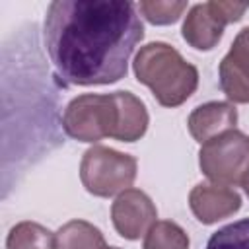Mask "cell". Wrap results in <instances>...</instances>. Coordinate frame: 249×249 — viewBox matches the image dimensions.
I'll list each match as a JSON object with an SVG mask.
<instances>
[{
	"label": "cell",
	"mask_w": 249,
	"mask_h": 249,
	"mask_svg": "<svg viewBox=\"0 0 249 249\" xmlns=\"http://www.w3.org/2000/svg\"><path fill=\"white\" fill-rule=\"evenodd\" d=\"M224 23L218 19V16L212 12L210 4H196L189 10L183 21V39L198 49V51H210L216 47V43L222 39Z\"/></svg>",
	"instance_id": "9c48e42d"
},
{
	"label": "cell",
	"mask_w": 249,
	"mask_h": 249,
	"mask_svg": "<svg viewBox=\"0 0 249 249\" xmlns=\"http://www.w3.org/2000/svg\"><path fill=\"white\" fill-rule=\"evenodd\" d=\"M115 99L119 107V124H117L115 140L134 142L142 138L148 128L146 105L130 91H115Z\"/></svg>",
	"instance_id": "30bf717a"
},
{
	"label": "cell",
	"mask_w": 249,
	"mask_h": 249,
	"mask_svg": "<svg viewBox=\"0 0 249 249\" xmlns=\"http://www.w3.org/2000/svg\"><path fill=\"white\" fill-rule=\"evenodd\" d=\"M138 10L150 23L167 25L181 18V14L187 10V2H140Z\"/></svg>",
	"instance_id": "2e32d148"
},
{
	"label": "cell",
	"mask_w": 249,
	"mask_h": 249,
	"mask_svg": "<svg viewBox=\"0 0 249 249\" xmlns=\"http://www.w3.org/2000/svg\"><path fill=\"white\" fill-rule=\"evenodd\" d=\"M6 249H56V233L37 222H19L10 230Z\"/></svg>",
	"instance_id": "7c38bea8"
},
{
	"label": "cell",
	"mask_w": 249,
	"mask_h": 249,
	"mask_svg": "<svg viewBox=\"0 0 249 249\" xmlns=\"http://www.w3.org/2000/svg\"><path fill=\"white\" fill-rule=\"evenodd\" d=\"M202 173L216 185H237L249 171V136L228 130L202 144L198 152Z\"/></svg>",
	"instance_id": "5b68a950"
},
{
	"label": "cell",
	"mask_w": 249,
	"mask_h": 249,
	"mask_svg": "<svg viewBox=\"0 0 249 249\" xmlns=\"http://www.w3.org/2000/svg\"><path fill=\"white\" fill-rule=\"evenodd\" d=\"M204 249H249V218L237 220L214 231Z\"/></svg>",
	"instance_id": "5bb4252c"
},
{
	"label": "cell",
	"mask_w": 249,
	"mask_h": 249,
	"mask_svg": "<svg viewBox=\"0 0 249 249\" xmlns=\"http://www.w3.org/2000/svg\"><path fill=\"white\" fill-rule=\"evenodd\" d=\"M105 249H119V247H105Z\"/></svg>",
	"instance_id": "ffe728a7"
},
{
	"label": "cell",
	"mask_w": 249,
	"mask_h": 249,
	"mask_svg": "<svg viewBox=\"0 0 249 249\" xmlns=\"http://www.w3.org/2000/svg\"><path fill=\"white\" fill-rule=\"evenodd\" d=\"M226 58L241 72L249 78V27L241 29L235 39H233V45L230 49V53L226 54Z\"/></svg>",
	"instance_id": "e0dca14e"
},
{
	"label": "cell",
	"mask_w": 249,
	"mask_h": 249,
	"mask_svg": "<svg viewBox=\"0 0 249 249\" xmlns=\"http://www.w3.org/2000/svg\"><path fill=\"white\" fill-rule=\"evenodd\" d=\"M189 132L191 136L204 144L228 130H233L237 124V111L231 103L226 101H210L198 105L189 115Z\"/></svg>",
	"instance_id": "ba28073f"
},
{
	"label": "cell",
	"mask_w": 249,
	"mask_h": 249,
	"mask_svg": "<svg viewBox=\"0 0 249 249\" xmlns=\"http://www.w3.org/2000/svg\"><path fill=\"white\" fill-rule=\"evenodd\" d=\"M189 206L198 222L214 224L237 212L241 206V196L226 185L200 183L191 191Z\"/></svg>",
	"instance_id": "52a82bcc"
},
{
	"label": "cell",
	"mask_w": 249,
	"mask_h": 249,
	"mask_svg": "<svg viewBox=\"0 0 249 249\" xmlns=\"http://www.w3.org/2000/svg\"><path fill=\"white\" fill-rule=\"evenodd\" d=\"M241 187H243V191H245V195L249 196V171L245 173V177H243V181H241Z\"/></svg>",
	"instance_id": "d6986e66"
},
{
	"label": "cell",
	"mask_w": 249,
	"mask_h": 249,
	"mask_svg": "<svg viewBox=\"0 0 249 249\" xmlns=\"http://www.w3.org/2000/svg\"><path fill=\"white\" fill-rule=\"evenodd\" d=\"M105 237L86 220H70L56 231V249H105Z\"/></svg>",
	"instance_id": "8fae6325"
},
{
	"label": "cell",
	"mask_w": 249,
	"mask_h": 249,
	"mask_svg": "<svg viewBox=\"0 0 249 249\" xmlns=\"http://www.w3.org/2000/svg\"><path fill=\"white\" fill-rule=\"evenodd\" d=\"M212 12L218 16V19L228 25V23H233V21H239L241 16L249 10V2H208Z\"/></svg>",
	"instance_id": "ac0fdd59"
},
{
	"label": "cell",
	"mask_w": 249,
	"mask_h": 249,
	"mask_svg": "<svg viewBox=\"0 0 249 249\" xmlns=\"http://www.w3.org/2000/svg\"><path fill=\"white\" fill-rule=\"evenodd\" d=\"M136 80L148 86L163 107L185 103L198 86V70L167 43H150L134 58Z\"/></svg>",
	"instance_id": "7a4b0ae2"
},
{
	"label": "cell",
	"mask_w": 249,
	"mask_h": 249,
	"mask_svg": "<svg viewBox=\"0 0 249 249\" xmlns=\"http://www.w3.org/2000/svg\"><path fill=\"white\" fill-rule=\"evenodd\" d=\"M119 124V107L115 93H86L74 97L62 115L64 132L80 142H99L115 138Z\"/></svg>",
	"instance_id": "3957f363"
},
{
	"label": "cell",
	"mask_w": 249,
	"mask_h": 249,
	"mask_svg": "<svg viewBox=\"0 0 249 249\" xmlns=\"http://www.w3.org/2000/svg\"><path fill=\"white\" fill-rule=\"evenodd\" d=\"M43 35L62 82L103 86L124 78L144 25L132 2L54 0L47 8Z\"/></svg>",
	"instance_id": "6da1fadb"
},
{
	"label": "cell",
	"mask_w": 249,
	"mask_h": 249,
	"mask_svg": "<svg viewBox=\"0 0 249 249\" xmlns=\"http://www.w3.org/2000/svg\"><path fill=\"white\" fill-rule=\"evenodd\" d=\"M144 249H189V237L175 222L161 220L148 230Z\"/></svg>",
	"instance_id": "4fadbf2b"
},
{
	"label": "cell",
	"mask_w": 249,
	"mask_h": 249,
	"mask_svg": "<svg viewBox=\"0 0 249 249\" xmlns=\"http://www.w3.org/2000/svg\"><path fill=\"white\" fill-rule=\"evenodd\" d=\"M111 218L115 230L124 239H138L156 224L158 210L146 193L140 189H126L115 198Z\"/></svg>",
	"instance_id": "8992f818"
},
{
	"label": "cell",
	"mask_w": 249,
	"mask_h": 249,
	"mask_svg": "<svg viewBox=\"0 0 249 249\" xmlns=\"http://www.w3.org/2000/svg\"><path fill=\"white\" fill-rule=\"evenodd\" d=\"M220 88L233 103H249V78L241 74L226 56L220 62Z\"/></svg>",
	"instance_id": "9a60e30c"
},
{
	"label": "cell",
	"mask_w": 249,
	"mask_h": 249,
	"mask_svg": "<svg viewBox=\"0 0 249 249\" xmlns=\"http://www.w3.org/2000/svg\"><path fill=\"white\" fill-rule=\"evenodd\" d=\"M136 177V160L107 146L86 150L80 163V179L88 193L95 196H113L130 189Z\"/></svg>",
	"instance_id": "277c9868"
}]
</instances>
